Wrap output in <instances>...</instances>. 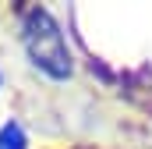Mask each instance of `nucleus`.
<instances>
[{
    "label": "nucleus",
    "instance_id": "nucleus-1",
    "mask_svg": "<svg viewBox=\"0 0 152 149\" xmlns=\"http://www.w3.org/2000/svg\"><path fill=\"white\" fill-rule=\"evenodd\" d=\"M21 43H25L28 60H32L46 78L67 82V78L75 74L71 46H67V39L60 32L57 18H53L46 7H28V11H25V18H21Z\"/></svg>",
    "mask_w": 152,
    "mask_h": 149
},
{
    "label": "nucleus",
    "instance_id": "nucleus-2",
    "mask_svg": "<svg viewBox=\"0 0 152 149\" xmlns=\"http://www.w3.org/2000/svg\"><path fill=\"white\" fill-rule=\"evenodd\" d=\"M25 131H21V124H14V121H7L4 128H0V149H25Z\"/></svg>",
    "mask_w": 152,
    "mask_h": 149
}]
</instances>
